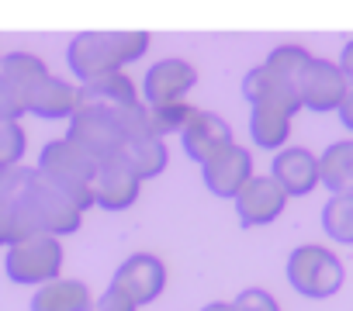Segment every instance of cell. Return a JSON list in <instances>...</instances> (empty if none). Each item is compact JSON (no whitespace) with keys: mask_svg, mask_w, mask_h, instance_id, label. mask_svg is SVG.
Segmentation results:
<instances>
[{"mask_svg":"<svg viewBox=\"0 0 353 311\" xmlns=\"http://www.w3.org/2000/svg\"><path fill=\"white\" fill-rule=\"evenodd\" d=\"M243 97L250 100V107H270V111H284L288 118H294L301 111L298 90L291 83H284L281 76H274L267 66H256L243 76Z\"/></svg>","mask_w":353,"mask_h":311,"instance_id":"cell-16","label":"cell"},{"mask_svg":"<svg viewBox=\"0 0 353 311\" xmlns=\"http://www.w3.org/2000/svg\"><path fill=\"white\" fill-rule=\"evenodd\" d=\"M28 173L21 167L0 173V249L35 235L28 222Z\"/></svg>","mask_w":353,"mask_h":311,"instance_id":"cell-8","label":"cell"},{"mask_svg":"<svg viewBox=\"0 0 353 311\" xmlns=\"http://www.w3.org/2000/svg\"><path fill=\"white\" fill-rule=\"evenodd\" d=\"M250 138L256 149H270L281 152L284 142L291 138V118L284 111H270V107H250Z\"/></svg>","mask_w":353,"mask_h":311,"instance_id":"cell-22","label":"cell"},{"mask_svg":"<svg viewBox=\"0 0 353 311\" xmlns=\"http://www.w3.org/2000/svg\"><path fill=\"white\" fill-rule=\"evenodd\" d=\"M284 204H288L284 187H281L270 173H263V177H253V180L239 191V197H236V215H239V222H243L246 228H260V225L277 222V218L284 215Z\"/></svg>","mask_w":353,"mask_h":311,"instance_id":"cell-13","label":"cell"},{"mask_svg":"<svg viewBox=\"0 0 353 311\" xmlns=\"http://www.w3.org/2000/svg\"><path fill=\"white\" fill-rule=\"evenodd\" d=\"M232 304H236V311H281V304L274 301V294L263 290V287H246Z\"/></svg>","mask_w":353,"mask_h":311,"instance_id":"cell-29","label":"cell"},{"mask_svg":"<svg viewBox=\"0 0 353 311\" xmlns=\"http://www.w3.org/2000/svg\"><path fill=\"white\" fill-rule=\"evenodd\" d=\"M4 270L11 283H25V287H42L49 280H59L63 270V246L52 235H32L21 239L8 249L4 256Z\"/></svg>","mask_w":353,"mask_h":311,"instance_id":"cell-5","label":"cell"},{"mask_svg":"<svg viewBox=\"0 0 353 311\" xmlns=\"http://www.w3.org/2000/svg\"><path fill=\"white\" fill-rule=\"evenodd\" d=\"M201 311H236V304H232V301H212V304H205Z\"/></svg>","mask_w":353,"mask_h":311,"instance_id":"cell-33","label":"cell"},{"mask_svg":"<svg viewBox=\"0 0 353 311\" xmlns=\"http://www.w3.org/2000/svg\"><path fill=\"white\" fill-rule=\"evenodd\" d=\"M194 107L188 100L181 104H163V107H149V125H152V135L156 138H166V135H181L184 125L191 121Z\"/></svg>","mask_w":353,"mask_h":311,"instance_id":"cell-26","label":"cell"},{"mask_svg":"<svg viewBox=\"0 0 353 311\" xmlns=\"http://www.w3.org/2000/svg\"><path fill=\"white\" fill-rule=\"evenodd\" d=\"M97 167H101V163L94 160V156H87L80 145H73V142L63 135V138H52V142L42 145L35 170H39L42 177H49L52 184H59L83 211H90V208H97V201H94Z\"/></svg>","mask_w":353,"mask_h":311,"instance_id":"cell-2","label":"cell"},{"mask_svg":"<svg viewBox=\"0 0 353 311\" xmlns=\"http://www.w3.org/2000/svg\"><path fill=\"white\" fill-rule=\"evenodd\" d=\"M336 114H339L343 128H350V131H353V87H350V94H346V100H343V107H339Z\"/></svg>","mask_w":353,"mask_h":311,"instance_id":"cell-32","label":"cell"},{"mask_svg":"<svg viewBox=\"0 0 353 311\" xmlns=\"http://www.w3.org/2000/svg\"><path fill=\"white\" fill-rule=\"evenodd\" d=\"M322 228L332 242L353 246V194H332L322 208Z\"/></svg>","mask_w":353,"mask_h":311,"instance_id":"cell-25","label":"cell"},{"mask_svg":"<svg viewBox=\"0 0 353 311\" xmlns=\"http://www.w3.org/2000/svg\"><path fill=\"white\" fill-rule=\"evenodd\" d=\"M0 73H4V80L25 97V104H32V97H35V94L42 90V83L52 76L35 52H21V49L4 56V63H0Z\"/></svg>","mask_w":353,"mask_h":311,"instance_id":"cell-19","label":"cell"},{"mask_svg":"<svg viewBox=\"0 0 353 311\" xmlns=\"http://www.w3.org/2000/svg\"><path fill=\"white\" fill-rule=\"evenodd\" d=\"M32 311H90L94 294L83 280H49L32 294Z\"/></svg>","mask_w":353,"mask_h":311,"instance_id":"cell-17","label":"cell"},{"mask_svg":"<svg viewBox=\"0 0 353 311\" xmlns=\"http://www.w3.org/2000/svg\"><path fill=\"white\" fill-rule=\"evenodd\" d=\"M201 180L215 197H239V191L253 180V156L246 145L232 142L229 149H222L215 160H208L201 167Z\"/></svg>","mask_w":353,"mask_h":311,"instance_id":"cell-11","label":"cell"},{"mask_svg":"<svg viewBox=\"0 0 353 311\" xmlns=\"http://www.w3.org/2000/svg\"><path fill=\"white\" fill-rule=\"evenodd\" d=\"M288 283L301 294V297H312V301H322V297H332L339 287H343V263L332 249L325 246H298L291 256H288Z\"/></svg>","mask_w":353,"mask_h":311,"instance_id":"cell-4","label":"cell"},{"mask_svg":"<svg viewBox=\"0 0 353 311\" xmlns=\"http://www.w3.org/2000/svg\"><path fill=\"white\" fill-rule=\"evenodd\" d=\"M83 215L87 211L59 184H52L39 170L28 173V222H32L35 235H52V239L73 235L80 228Z\"/></svg>","mask_w":353,"mask_h":311,"instance_id":"cell-3","label":"cell"},{"mask_svg":"<svg viewBox=\"0 0 353 311\" xmlns=\"http://www.w3.org/2000/svg\"><path fill=\"white\" fill-rule=\"evenodd\" d=\"M312 52L308 49H301V45H294V42H288V45H274L270 52H267V59H263V66L274 73V76H281L284 83H291L294 90H298V80L305 76V69L312 66Z\"/></svg>","mask_w":353,"mask_h":311,"instance_id":"cell-24","label":"cell"},{"mask_svg":"<svg viewBox=\"0 0 353 311\" xmlns=\"http://www.w3.org/2000/svg\"><path fill=\"white\" fill-rule=\"evenodd\" d=\"M145 49L149 32H80L66 49V66L87 87L111 73H121V66L142 59Z\"/></svg>","mask_w":353,"mask_h":311,"instance_id":"cell-1","label":"cell"},{"mask_svg":"<svg viewBox=\"0 0 353 311\" xmlns=\"http://www.w3.org/2000/svg\"><path fill=\"white\" fill-rule=\"evenodd\" d=\"M121 156H125V163L139 173L142 184L152 180V177H159V173L166 170V160H170L166 142L156 138V135H149V138H135V142H125Z\"/></svg>","mask_w":353,"mask_h":311,"instance_id":"cell-23","label":"cell"},{"mask_svg":"<svg viewBox=\"0 0 353 311\" xmlns=\"http://www.w3.org/2000/svg\"><path fill=\"white\" fill-rule=\"evenodd\" d=\"M0 63H4V56H0Z\"/></svg>","mask_w":353,"mask_h":311,"instance_id":"cell-34","label":"cell"},{"mask_svg":"<svg viewBox=\"0 0 353 311\" xmlns=\"http://www.w3.org/2000/svg\"><path fill=\"white\" fill-rule=\"evenodd\" d=\"M25 156V128L21 121H0V173L18 170Z\"/></svg>","mask_w":353,"mask_h":311,"instance_id":"cell-27","label":"cell"},{"mask_svg":"<svg viewBox=\"0 0 353 311\" xmlns=\"http://www.w3.org/2000/svg\"><path fill=\"white\" fill-rule=\"evenodd\" d=\"M339 69L346 73V80L353 83V39L343 45V52H339Z\"/></svg>","mask_w":353,"mask_h":311,"instance_id":"cell-31","label":"cell"},{"mask_svg":"<svg viewBox=\"0 0 353 311\" xmlns=\"http://www.w3.org/2000/svg\"><path fill=\"white\" fill-rule=\"evenodd\" d=\"M350 80L346 73L339 69V63H329V59H312V66L305 69V76L298 80V100L305 111L312 114H329V111H339L346 94H350Z\"/></svg>","mask_w":353,"mask_h":311,"instance_id":"cell-7","label":"cell"},{"mask_svg":"<svg viewBox=\"0 0 353 311\" xmlns=\"http://www.w3.org/2000/svg\"><path fill=\"white\" fill-rule=\"evenodd\" d=\"M270 177L284 187L288 197H308L322 180H319V156L301 149V145H284L270 160Z\"/></svg>","mask_w":353,"mask_h":311,"instance_id":"cell-14","label":"cell"},{"mask_svg":"<svg viewBox=\"0 0 353 311\" xmlns=\"http://www.w3.org/2000/svg\"><path fill=\"white\" fill-rule=\"evenodd\" d=\"M198 83V69L188 59H159L142 76V100L149 107L181 104Z\"/></svg>","mask_w":353,"mask_h":311,"instance_id":"cell-10","label":"cell"},{"mask_svg":"<svg viewBox=\"0 0 353 311\" xmlns=\"http://www.w3.org/2000/svg\"><path fill=\"white\" fill-rule=\"evenodd\" d=\"M21 114H28L25 97L4 80V73H0V121H18Z\"/></svg>","mask_w":353,"mask_h":311,"instance_id":"cell-28","label":"cell"},{"mask_svg":"<svg viewBox=\"0 0 353 311\" xmlns=\"http://www.w3.org/2000/svg\"><path fill=\"white\" fill-rule=\"evenodd\" d=\"M66 138L73 145H80L87 156H94L97 163L114 160V156H121V149H125L118 114L108 111V107H97V104H80V111L70 118Z\"/></svg>","mask_w":353,"mask_h":311,"instance_id":"cell-6","label":"cell"},{"mask_svg":"<svg viewBox=\"0 0 353 311\" xmlns=\"http://www.w3.org/2000/svg\"><path fill=\"white\" fill-rule=\"evenodd\" d=\"M90 311H139V308H135L118 287H108L101 297H94V308H90Z\"/></svg>","mask_w":353,"mask_h":311,"instance_id":"cell-30","label":"cell"},{"mask_svg":"<svg viewBox=\"0 0 353 311\" xmlns=\"http://www.w3.org/2000/svg\"><path fill=\"white\" fill-rule=\"evenodd\" d=\"M80 100H83V104H97V107H108V111L121 114L125 107L139 104L142 97H139V87H135L125 73H111V76H104V80H94V83L80 87Z\"/></svg>","mask_w":353,"mask_h":311,"instance_id":"cell-20","label":"cell"},{"mask_svg":"<svg viewBox=\"0 0 353 311\" xmlns=\"http://www.w3.org/2000/svg\"><path fill=\"white\" fill-rule=\"evenodd\" d=\"M142 194V180L139 173L125 163V156L104 160L97 167V180H94V201L104 211H128Z\"/></svg>","mask_w":353,"mask_h":311,"instance_id":"cell-12","label":"cell"},{"mask_svg":"<svg viewBox=\"0 0 353 311\" xmlns=\"http://www.w3.org/2000/svg\"><path fill=\"white\" fill-rule=\"evenodd\" d=\"M181 142H184L188 160H194V163L205 167L208 160H215L222 149H229L236 138H232V128H229L219 114H212V111H198V107H194L191 121H188L184 131H181Z\"/></svg>","mask_w":353,"mask_h":311,"instance_id":"cell-15","label":"cell"},{"mask_svg":"<svg viewBox=\"0 0 353 311\" xmlns=\"http://www.w3.org/2000/svg\"><path fill=\"white\" fill-rule=\"evenodd\" d=\"M319 180L329 194H353V138L332 142L319 156Z\"/></svg>","mask_w":353,"mask_h":311,"instance_id":"cell-21","label":"cell"},{"mask_svg":"<svg viewBox=\"0 0 353 311\" xmlns=\"http://www.w3.org/2000/svg\"><path fill=\"white\" fill-rule=\"evenodd\" d=\"M111 287H118L135 308L152 304L163 294V287H166V263L156 253H132L114 270Z\"/></svg>","mask_w":353,"mask_h":311,"instance_id":"cell-9","label":"cell"},{"mask_svg":"<svg viewBox=\"0 0 353 311\" xmlns=\"http://www.w3.org/2000/svg\"><path fill=\"white\" fill-rule=\"evenodd\" d=\"M80 87H73V83H66V80H59V76H49L46 83H42V90L32 97V104H28V114H35V118H42V121H59V118H73L77 111H80Z\"/></svg>","mask_w":353,"mask_h":311,"instance_id":"cell-18","label":"cell"}]
</instances>
